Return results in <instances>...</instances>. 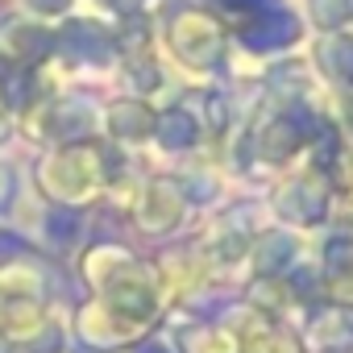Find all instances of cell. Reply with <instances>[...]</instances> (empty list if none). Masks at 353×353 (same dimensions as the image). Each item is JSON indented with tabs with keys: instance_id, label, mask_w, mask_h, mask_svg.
Listing matches in <instances>:
<instances>
[{
	"instance_id": "35",
	"label": "cell",
	"mask_w": 353,
	"mask_h": 353,
	"mask_svg": "<svg viewBox=\"0 0 353 353\" xmlns=\"http://www.w3.org/2000/svg\"><path fill=\"white\" fill-rule=\"evenodd\" d=\"M349 353H353V349H349Z\"/></svg>"
},
{
	"instance_id": "24",
	"label": "cell",
	"mask_w": 353,
	"mask_h": 353,
	"mask_svg": "<svg viewBox=\"0 0 353 353\" xmlns=\"http://www.w3.org/2000/svg\"><path fill=\"white\" fill-rule=\"evenodd\" d=\"M279 5H283V0H212V13L221 21H229V30H237V26L262 17V13H270Z\"/></svg>"
},
{
	"instance_id": "29",
	"label": "cell",
	"mask_w": 353,
	"mask_h": 353,
	"mask_svg": "<svg viewBox=\"0 0 353 353\" xmlns=\"http://www.w3.org/2000/svg\"><path fill=\"white\" fill-rule=\"evenodd\" d=\"M38 245L30 237H21L17 229H0V262H9V258H21V254H34Z\"/></svg>"
},
{
	"instance_id": "5",
	"label": "cell",
	"mask_w": 353,
	"mask_h": 353,
	"mask_svg": "<svg viewBox=\"0 0 353 353\" xmlns=\"http://www.w3.org/2000/svg\"><path fill=\"white\" fill-rule=\"evenodd\" d=\"M192 200H188V192H183V179L179 174H166V170H154V174H145L141 179V188H137V196H133V208H129V225L141 233V237H154V241H162V237H174L188 221H192Z\"/></svg>"
},
{
	"instance_id": "13",
	"label": "cell",
	"mask_w": 353,
	"mask_h": 353,
	"mask_svg": "<svg viewBox=\"0 0 353 353\" xmlns=\"http://www.w3.org/2000/svg\"><path fill=\"white\" fill-rule=\"evenodd\" d=\"M154 121L158 112L150 108L145 96H112L100 108V125L112 145H145L154 141Z\"/></svg>"
},
{
	"instance_id": "28",
	"label": "cell",
	"mask_w": 353,
	"mask_h": 353,
	"mask_svg": "<svg viewBox=\"0 0 353 353\" xmlns=\"http://www.w3.org/2000/svg\"><path fill=\"white\" fill-rule=\"evenodd\" d=\"M21 5H26L38 21H63V17H71V5H75V0H21Z\"/></svg>"
},
{
	"instance_id": "19",
	"label": "cell",
	"mask_w": 353,
	"mask_h": 353,
	"mask_svg": "<svg viewBox=\"0 0 353 353\" xmlns=\"http://www.w3.org/2000/svg\"><path fill=\"white\" fill-rule=\"evenodd\" d=\"M83 225H88V221H83L79 208L46 204V208H42V221H38V250H42V254H54V258H71V254H79Z\"/></svg>"
},
{
	"instance_id": "15",
	"label": "cell",
	"mask_w": 353,
	"mask_h": 353,
	"mask_svg": "<svg viewBox=\"0 0 353 353\" xmlns=\"http://www.w3.org/2000/svg\"><path fill=\"white\" fill-rule=\"evenodd\" d=\"M54 46H59L54 30L38 17H9L0 26V50L26 67H46L54 59Z\"/></svg>"
},
{
	"instance_id": "32",
	"label": "cell",
	"mask_w": 353,
	"mask_h": 353,
	"mask_svg": "<svg viewBox=\"0 0 353 353\" xmlns=\"http://www.w3.org/2000/svg\"><path fill=\"white\" fill-rule=\"evenodd\" d=\"M13 137H17V121H13V112H5V108H0V150H5Z\"/></svg>"
},
{
	"instance_id": "31",
	"label": "cell",
	"mask_w": 353,
	"mask_h": 353,
	"mask_svg": "<svg viewBox=\"0 0 353 353\" xmlns=\"http://www.w3.org/2000/svg\"><path fill=\"white\" fill-rule=\"evenodd\" d=\"M100 5H104L112 17H133V13H141V0H100Z\"/></svg>"
},
{
	"instance_id": "33",
	"label": "cell",
	"mask_w": 353,
	"mask_h": 353,
	"mask_svg": "<svg viewBox=\"0 0 353 353\" xmlns=\"http://www.w3.org/2000/svg\"><path fill=\"white\" fill-rule=\"evenodd\" d=\"M0 353H17V349H13V341H9L5 332H0Z\"/></svg>"
},
{
	"instance_id": "10",
	"label": "cell",
	"mask_w": 353,
	"mask_h": 353,
	"mask_svg": "<svg viewBox=\"0 0 353 353\" xmlns=\"http://www.w3.org/2000/svg\"><path fill=\"white\" fill-rule=\"evenodd\" d=\"M299 38H303V17L291 13L287 5H279V9H270V13H262V17H254V21H245V26L233 30V42L245 54H262V59L295 50Z\"/></svg>"
},
{
	"instance_id": "12",
	"label": "cell",
	"mask_w": 353,
	"mask_h": 353,
	"mask_svg": "<svg viewBox=\"0 0 353 353\" xmlns=\"http://www.w3.org/2000/svg\"><path fill=\"white\" fill-rule=\"evenodd\" d=\"M299 254H303V241H299L295 229L266 225L250 241V262H245L250 266V279H283L299 262Z\"/></svg>"
},
{
	"instance_id": "3",
	"label": "cell",
	"mask_w": 353,
	"mask_h": 353,
	"mask_svg": "<svg viewBox=\"0 0 353 353\" xmlns=\"http://www.w3.org/2000/svg\"><path fill=\"white\" fill-rule=\"evenodd\" d=\"M170 59L188 71H221L233 50V30L204 5H179L162 26Z\"/></svg>"
},
{
	"instance_id": "30",
	"label": "cell",
	"mask_w": 353,
	"mask_h": 353,
	"mask_svg": "<svg viewBox=\"0 0 353 353\" xmlns=\"http://www.w3.org/2000/svg\"><path fill=\"white\" fill-rule=\"evenodd\" d=\"M129 353H174V345H170V336H162V332L154 328V332H150V336H141Z\"/></svg>"
},
{
	"instance_id": "9",
	"label": "cell",
	"mask_w": 353,
	"mask_h": 353,
	"mask_svg": "<svg viewBox=\"0 0 353 353\" xmlns=\"http://www.w3.org/2000/svg\"><path fill=\"white\" fill-rule=\"evenodd\" d=\"M295 336L303 353H349L353 349V307L336 299H316L303 307Z\"/></svg>"
},
{
	"instance_id": "23",
	"label": "cell",
	"mask_w": 353,
	"mask_h": 353,
	"mask_svg": "<svg viewBox=\"0 0 353 353\" xmlns=\"http://www.w3.org/2000/svg\"><path fill=\"white\" fill-rule=\"evenodd\" d=\"M125 75V88H133L129 96H150L158 88H166V71L158 63V54H137V59H121L117 63Z\"/></svg>"
},
{
	"instance_id": "34",
	"label": "cell",
	"mask_w": 353,
	"mask_h": 353,
	"mask_svg": "<svg viewBox=\"0 0 353 353\" xmlns=\"http://www.w3.org/2000/svg\"><path fill=\"white\" fill-rule=\"evenodd\" d=\"M345 9H349V17H353V0H345Z\"/></svg>"
},
{
	"instance_id": "1",
	"label": "cell",
	"mask_w": 353,
	"mask_h": 353,
	"mask_svg": "<svg viewBox=\"0 0 353 353\" xmlns=\"http://www.w3.org/2000/svg\"><path fill=\"white\" fill-rule=\"evenodd\" d=\"M324 121L328 112L316 104V96H283L266 88L237 137V158L245 170H283L307 150Z\"/></svg>"
},
{
	"instance_id": "20",
	"label": "cell",
	"mask_w": 353,
	"mask_h": 353,
	"mask_svg": "<svg viewBox=\"0 0 353 353\" xmlns=\"http://www.w3.org/2000/svg\"><path fill=\"white\" fill-rule=\"evenodd\" d=\"M316 262L324 274V299L353 307V233H332Z\"/></svg>"
},
{
	"instance_id": "17",
	"label": "cell",
	"mask_w": 353,
	"mask_h": 353,
	"mask_svg": "<svg viewBox=\"0 0 353 353\" xmlns=\"http://www.w3.org/2000/svg\"><path fill=\"white\" fill-rule=\"evenodd\" d=\"M154 145L162 154H174V158H188L204 145V129H200V117L192 112L188 100H174L158 112L154 121Z\"/></svg>"
},
{
	"instance_id": "7",
	"label": "cell",
	"mask_w": 353,
	"mask_h": 353,
	"mask_svg": "<svg viewBox=\"0 0 353 353\" xmlns=\"http://www.w3.org/2000/svg\"><path fill=\"white\" fill-rule=\"evenodd\" d=\"M71 328H75V341H79L88 353H121V349H133L141 336H150L158 324L129 320V316L112 312L104 299H96V295H83V299L75 303Z\"/></svg>"
},
{
	"instance_id": "18",
	"label": "cell",
	"mask_w": 353,
	"mask_h": 353,
	"mask_svg": "<svg viewBox=\"0 0 353 353\" xmlns=\"http://www.w3.org/2000/svg\"><path fill=\"white\" fill-rule=\"evenodd\" d=\"M316 71L324 75V83L341 96L353 100V34L349 30H324L316 38Z\"/></svg>"
},
{
	"instance_id": "26",
	"label": "cell",
	"mask_w": 353,
	"mask_h": 353,
	"mask_svg": "<svg viewBox=\"0 0 353 353\" xmlns=\"http://www.w3.org/2000/svg\"><path fill=\"white\" fill-rule=\"evenodd\" d=\"M17 200H21V170H17V162L0 158V221L13 216Z\"/></svg>"
},
{
	"instance_id": "14",
	"label": "cell",
	"mask_w": 353,
	"mask_h": 353,
	"mask_svg": "<svg viewBox=\"0 0 353 353\" xmlns=\"http://www.w3.org/2000/svg\"><path fill=\"white\" fill-rule=\"evenodd\" d=\"M150 262H154V270H158L162 299H170V303H179L188 291H196L200 283H208L204 258H200V245H196V241H179V245L154 254Z\"/></svg>"
},
{
	"instance_id": "22",
	"label": "cell",
	"mask_w": 353,
	"mask_h": 353,
	"mask_svg": "<svg viewBox=\"0 0 353 353\" xmlns=\"http://www.w3.org/2000/svg\"><path fill=\"white\" fill-rule=\"evenodd\" d=\"M183 100L200 117L204 141H225L233 133V125H237V96L229 88H200V92H188Z\"/></svg>"
},
{
	"instance_id": "4",
	"label": "cell",
	"mask_w": 353,
	"mask_h": 353,
	"mask_svg": "<svg viewBox=\"0 0 353 353\" xmlns=\"http://www.w3.org/2000/svg\"><path fill=\"white\" fill-rule=\"evenodd\" d=\"M100 125V108L92 96L83 92H50L42 96L30 112H26V137L38 145H67V141H88L96 137Z\"/></svg>"
},
{
	"instance_id": "27",
	"label": "cell",
	"mask_w": 353,
	"mask_h": 353,
	"mask_svg": "<svg viewBox=\"0 0 353 353\" xmlns=\"http://www.w3.org/2000/svg\"><path fill=\"white\" fill-rule=\"evenodd\" d=\"M307 17L320 30H345L349 9H345V0H307Z\"/></svg>"
},
{
	"instance_id": "21",
	"label": "cell",
	"mask_w": 353,
	"mask_h": 353,
	"mask_svg": "<svg viewBox=\"0 0 353 353\" xmlns=\"http://www.w3.org/2000/svg\"><path fill=\"white\" fill-rule=\"evenodd\" d=\"M170 345L174 353H241V341L225 320H179Z\"/></svg>"
},
{
	"instance_id": "2",
	"label": "cell",
	"mask_w": 353,
	"mask_h": 353,
	"mask_svg": "<svg viewBox=\"0 0 353 353\" xmlns=\"http://www.w3.org/2000/svg\"><path fill=\"white\" fill-rule=\"evenodd\" d=\"M112 150L117 145L100 141V137L50 145L34 166V192L46 204H63V208H79V212L100 204L104 188H108Z\"/></svg>"
},
{
	"instance_id": "11",
	"label": "cell",
	"mask_w": 353,
	"mask_h": 353,
	"mask_svg": "<svg viewBox=\"0 0 353 353\" xmlns=\"http://www.w3.org/2000/svg\"><path fill=\"white\" fill-rule=\"evenodd\" d=\"M54 295H59V274L42 250L0 262V299H30V303L50 307Z\"/></svg>"
},
{
	"instance_id": "8",
	"label": "cell",
	"mask_w": 353,
	"mask_h": 353,
	"mask_svg": "<svg viewBox=\"0 0 353 353\" xmlns=\"http://www.w3.org/2000/svg\"><path fill=\"white\" fill-rule=\"evenodd\" d=\"M54 38H59L54 59L67 63L71 71L75 67H92V71L117 67V38H112V30H104L92 17H63Z\"/></svg>"
},
{
	"instance_id": "6",
	"label": "cell",
	"mask_w": 353,
	"mask_h": 353,
	"mask_svg": "<svg viewBox=\"0 0 353 353\" xmlns=\"http://www.w3.org/2000/svg\"><path fill=\"white\" fill-rule=\"evenodd\" d=\"M332 200H336V192L328 183V174L303 162V170L287 174V179L270 192L266 208H270V216L279 225L299 233V229H320L324 221H332Z\"/></svg>"
},
{
	"instance_id": "16",
	"label": "cell",
	"mask_w": 353,
	"mask_h": 353,
	"mask_svg": "<svg viewBox=\"0 0 353 353\" xmlns=\"http://www.w3.org/2000/svg\"><path fill=\"white\" fill-rule=\"evenodd\" d=\"M133 258H137V254H133L125 241L104 237V241H92V245H83V250L75 254V274H79V283H83L88 295H100Z\"/></svg>"
},
{
	"instance_id": "25",
	"label": "cell",
	"mask_w": 353,
	"mask_h": 353,
	"mask_svg": "<svg viewBox=\"0 0 353 353\" xmlns=\"http://www.w3.org/2000/svg\"><path fill=\"white\" fill-rule=\"evenodd\" d=\"M179 179H183V192H188L192 208H212V204L221 200V179H216V170H183Z\"/></svg>"
}]
</instances>
